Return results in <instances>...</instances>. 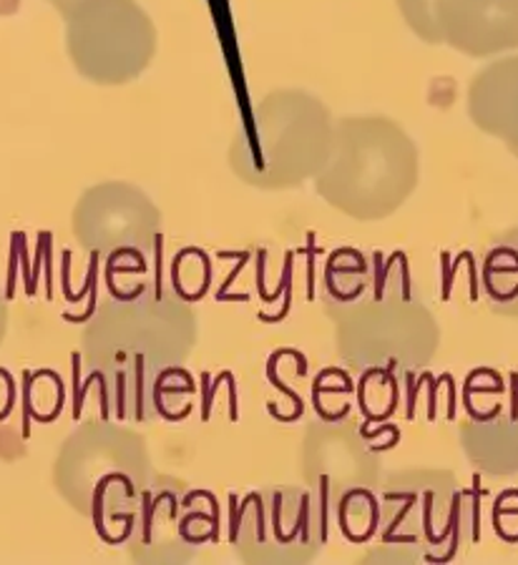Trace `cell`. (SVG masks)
Returning a JSON list of instances; mask_svg holds the SVG:
<instances>
[{"mask_svg":"<svg viewBox=\"0 0 518 565\" xmlns=\"http://www.w3.org/2000/svg\"><path fill=\"white\" fill-rule=\"evenodd\" d=\"M332 271L348 277V287H327L325 307L335 319L338 352L352 370H421L433 362L441 327L431 307L415 291L403 254L366 262L348 252L342 267L338 254Z\"/></svg>","mask_w":518,"mask_h":565,"instance_id":"cell-1","label":"cell"},{"mask_svg":"<svg viewBox=\"0 0 518 565\" xmlns=\"http://www.w3.org/2000/svg\"><path fill=\"white\" fill-rule=\"evenodd\" d=\"M197 344V315L171 291L141 289L108 299L81 334L86 362L102 375L119 417L149 420L154 387Z\"/></svg>","mask_w":518,"mask_h":565,"instance_id":"cell-2","label":"cell"},{"mask_svg":"<svg viewBox=\"0 0 518 565\" xmlns=\"http://www.w3.org/2000/svg\"><path fill=\"white\" fill-rule=\"evenodd\" d=\"M154 478L139 433L116 423H86L61 445L53 482L61 498L96 525L108 543H121L144 490Z\"/></svg>","mask_w":518,"mask_h":565,"instance_id":"cell-3","label":"cell"},{"mask_svg":"<svg viewBox=\"0 0 518 565\" xmlns=\"http://www.w3.org/2000/svg\"><path fill=\"white\" fill-rule=\"evenodd\" d=\"M417 186V151L398 124L380 116L345 118L315 177L327 204L358 222H380L398 212Z\"/></svg>","mask_w":518,"mask_h":565,"instance_id":"cell-4","label":"cell"},{"mask_svg":"<svg viewBox=\"0 0 518 565\" xmlns=\"http://www.w3.org/2000/svg\"><path fill=\"white\" fill-rule=\"evenodd\" d=\"M448 470H403L378 498L372 563H448L468 537L471 503Z\"/></svg>","mask_w":518,"mask_h":565,"instance_id":"cell-5","label":"cell"},{"mask_svg":"<svg viewBox=\"0 0 518 565\" xmlns=\"http://www.w3.org/2000/svg\"><path fill=\"white\" fill-rule=\"evenodd\" d=\"M332 129L313 96L275 94L254 111L230 151L234 174L257 189H293L317 177L330 151Z\"/></svg>","mask_w":518,"mask_h":565,"instance_id":"cell-6","label":"cell"},{"mask_svg":"<svg viewBox=\"0 0 518 565\" xmlns=\"http://www.w3.org/2000/svg\"><path fill=\"white\" fill-rule=\"evenodd\" d=\"M330 503L313 488L272 486L244 495L232 515V545L244 563H310L327 541Z\"/></svg>","mask_w":518,"mask_h":565,"instance_id":"cell-7","label":"cell"},{"mask_svg":"<svg viewBox=\"0 0 518 565\" xmlns=\"http://www.w3.org/2000/svg\"><path fill=\"white\" fill-rule=\"evenodd\" d=\"M204 495L189 493L177 478L154 476L136 505L126 543L136 563H189L207 537H212L216 513Z\"/></svg>","mask_w":518,"mask_h":565,"instance_id":"cell-8","label":"cell"},{"mask_svg":"<svg viewBox=\"0 0 518 565\" xmlns=\"http://www.w3.org/2000/svg\"><path fill=\"white\" fill-rule=\"evenodd\" d=\"M405 18L423 41L476 58L518 49V0H417Z\"/></svg>","mask_w":518,"mask_h":565,"instance_id":"cell-9","label":"cell"},{"mask_svg":"<svg viewBox=\"0 0 518 565\" xmlns=\"http://www.w3.org/2000/svg\"><path fill=\"white\" fill-rule=\"evenodd\" d=\"M159 224V209L126 181L88 189L74 209L76 239L91 252H147L157 239Z\"/></svg>","mask_w":518,"mask_h":565,"instance_id":"cell-10","label":"cell"},{"mask_svg":"<svg viewBox=\"0 0 518 565\" xmlns=\"http://www.w3.org/2000/svg\"><path fill=\"white\" fill-rule=\"evenodd\" d=\"M303 476L307 488L338 503L352 490L378 488L380 460L356 423H313L303 440Z\"/></svg>","mask_w":518,"mask_h":565,"instance_id":"cell-11","label":"cell"},{"mask_svg":"<svg viewBox=\"0 0 518 565\" xmlns=\"http://www.w3.org/2000/svg\"><path fill=\"white\" fill-rule=\"evenodd\" d=\"M468 114L480 131L501 139L518 157V56L476 73L468 90Z\"/></svg>","mask_w":518,"mask_h":565,"instance_id":"cell-12","label":"cell"},{"mask_svg":"<svg viewBox=\"0 0 518 565\" xmlns=\"http://www.w3.org/2000/svg\"><path fill=\"white\" fill-rule=\"evenodd\" d=\"M461 448L488 476H516L518 417L498 413L486 420L466 423L461 427Z\"/></svg>","mask_w":518,"mask_h":565,"instance_id":"cell-13","label":"cell"},{"mask_svg":"<svg viewBox=\"0 0 518 565\" xmlns=\"http://www.w3.org/2000/svg\"><path fill=\"white\" fill-rule=\"evenodd\" d=\"M480 281L496 312L518 317V230L498 236L486 252Z\"/></svg>","mask_w":518,"mask_h":565,"instance_id":"cell-14","label":"cell"},{"mask_svg":"<svg viewBox=\"0 0 518 565\" xmlns=\"http://www.w3.org/2000/svg\"><path fill=\"white\" fill-rule=\"evenodd\" d=\"M335 505H338V521L342 533L352 543L370 541L378 527V498L372 493V488L352 490V493L342 495Z\"/></svg>","mask_w":518,"mask_h":565,"instance_id":"cell-15","label":"cell"},{"mask_svg":"<svg viewBox=\"0 0 518 565\" xmlns=\"http://www.w3.org/2000/svg\"><path fill=\"white\" fill-rule=\"evenodd\" d=\"M8 330V307H6V299H3V291H0V344H3V337Z\"/></svg>","mask_w":518,"mask_h":565,"instance_id":"cell-16","label":"cell"}]
</instances>
